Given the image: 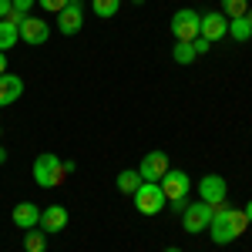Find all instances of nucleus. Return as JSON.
<instances>
[{
	"mask_svg": "<svg viewBox=\"0 0 252 252\" xmlns=\"http://www.w3.org/2000/svg\"><path fill=\"white\" fill-rule=\"evenodd\" d=\"M249 229V219L242 209H229V205H215L212 222H209V235H212L215 246H229L239 235H246Z\"/></svg>",
	"mask_w": 252,
	"mask_h": 252,
	"instance_id": "f257e3e1",
	"label": "nucleus"
},
{
	"mask_svg": "<svg viewBox=\"0 0 252 252\" xmlns=\"http://www.w3.org/2000/svg\"><path fill=\"white\" fill-rule=\"evenodd\" d=\"M71 172H74V161H64L61 155H51V152L37 155L34 158V168H31V175H34V182H37L40 189H58V185H64Z\"/></svg>",
	"mask_w": 252,
	"mask_h": 252,
	"instance_id": "f03ea898",
	"label": "nucleus"
},
{
	"mask_svg": "<svg viewBox=\"0 0 252 252\" xmlns=\"http://www.w3.org/2000/svg\"><path fill=\"white\" fill-rule=\"evenodd\" d=\"M168 202H165V192H161V185L158 182H141L135 192V209L141 215H158L165 209Z\"/></svg>",
	"mask_w": 252,
	"mask_h": 252,
	"instance_id": "7ed1b4c3",
	"label": "nucleus"
},
{
	"mask_svg": "<svg viewBox=\"0 0 252 252\" xmlns=\"http://www.w3.org/2000/svg\"><path fill=\"white\" fill-rule=\"evenodd\" d=\"M198 27H202V14H195L192 7H182V10H175V14H172V34H175V40L192 44V40L198 37Z\"/></svg>",
	"mask_w": 252,
	"mask_h": 252,
	"instance_id": "20e7f679",
	"label": "nucleus"
},
{
	"mask_svg": "<svg viewBox=\"0 0 252 252\" xmlns=\"http://www.w3.org/2000/svg\"><path fill=\"white\" fill-rule=\"evenodd\" d=\"M158 185H161V192H165V202L172 205V202H185V198H189V185H192V182H189V175H185V172L168 168V172L161 175Z\"/></svg>",
	"mask_w": 252,
	"mask_h": 252,
	"instance_id": "39448f33",
	"label": "nucleus"
},
{
	"mask_svg": "<svg viewBox=\"0 0 252 252\" xmlns=\"http://www.w3.org/2000/svg\"><path fill=\"white\" fill-rule=\"evenodd\" d=\"M212 205H205V202H189V209L182 212V225H185V232L189 235H198L209 229V222H212Z\"/></svg>",
	"mask_w": 252,
	"mask_h": 252,
	"instance_id": "423d86ee",
	"label": "nucleus"
},
{
	"mask_svg": "<svg viewBox=\"0 0 252 252\" xmlns=\"http://www.w3.org/2000/svg\"><path fill=\"white\" fill-rule=\"evenodd\" d=\"M198 37H205L209 44H219L222 37H229V17H225L222 10L202 14V27H198Z\"/></svg>",
	"mask_w": 252,
	"mask_h": 252,
	"instance_id": "0eeeda50",
	"label": "nucleus"
},
{
	"mask_svg": "<svg viewBox=\"0 0 252 252\" xmlns=\"http://www.w3.org/2000/svg\"><path fill=\"white\" fill-rule=\"evenodd\" d=\"M17 31H20V40L27 44V47H40L44 40L51 37V27H47V20H40V17H27L17 24Z\"/></svg>",
	"mask_w": 252,
	"mask_h": 252,
	"instance_id": "6e6552de",
	"label": "nucleus"
},
{
	"mask_svg": "<svg viewBox=\"0 0 252 252\" xmlns=\"http://www.w3.org/2000/svg\"><path fill=\"white\" fill-rule=\"evenodd\" d=\"M198 195H202V202L205 205H225V195H229V185H225V178L222 175H205L202 182H198Z\"/></svg>",
	"mask_w": 252,
	"mask_h": 252,
	"instance_id": "1a4fd4ad",
	"label": "nucleus"
},
{
	"mask_svg": "<svg viewBox=\"0 0 252 252\" xmlns=\"http://www.w3.org/2000/svg\"><path fill=\"white\" fill-rule=\"evenodd\" d=\"M172 165H168V155L165 152H148V155L141 158V165H138V175L145 178V182H161V175L168 172Z\"/></svg>",
	"mask_w": 252,
	"mask_h": 252,
	"instance_id": "9d476101",
	"label": "nucleus"
},
{
	"mask_svg": "<svg viewBox=\"0 0 252 252\" xmlns=\"http://www.w3.org/2000/svg\"><path fill=\"white\" fill-rule=\"evenodd\" d=\"M67 222H71V215H67V209L64 205H47V209H40V229L47 235H58L61 229H67Z\"/></svg>",
	"mask_w": 252,
	"mask_h": 252,
	"instance_id": "9b49d317",
	"label": "nucleus"
},
{
	"mask_svg": "<svg viewBox=\"0 0 252 252\" xmlns=\"http://www.w3.org/2000/svg\"><path fill=\"white\" fill-rule=\"evenodd\" d=\"M54 17H58V31L64 34V37H71V34H78L81 24H84V10H81V3L71 0V3H67L61 14H54Z\"/></svg>",
	"mask_w": 252,
	"mask_h": 252,
	"instance_id": "f8f14e48",
	"label": "nucleus"
},
{
	"mask_svg": "<svg viewBox=\"0 0 252 252\" xmlns=\"http://www.w3.org/2000/svg\"><path fill=\"white\" fill-rule=\"evenodd\" d=\"M10 219H14V225H17L20 232H27V229H37L40 209L34 205V202H17V205H14V212H10Z\"/></svg>",
	"mask_w": 252,
	"mask_h": 252,
	"instance_id": "ddd939ff",
	"label": "nucleus"
},
{
	"mask_svg": "<svg viewBox=\"0 0 252 252\" xmlns=\"http://www.w3.org/2000/svg\"><path fill=\"white\" fill-rule=\"evenodd\" d=\"M20 94H24V81L17 74H0V108L14 104Z\"/></svg>",
	"mask_w": 252,
	"mask_h": 252,
	"instance_id": "4468645a",
	"label": "nucleus"
},
{
	"mask_svg": "<svg viewBox=\"0 0 252 252\" xmlns=\"http://www.w3.org/2000/svg\"><path fill=\"white\" fill-rule=\"evenodd\" d=\"M115 182H118V192H121V195H135V192H138V185H141L145 178H141L135 168H125V172H118Z\"/></svg>",
	"mask_w": 252,
	"mask_h": 252,
	"instance_id": "2eb2a0df",
	"label": "nucleus"
},
{
	"mask_svg": "<svg viewBox=\"0 0 252 252\" xmlns=\"http://www.w3.org/2000/svg\"><path fill=\"white\" fill-rule=\"evenodd\" d=\"M24 252H47V232L40 225L24 232Z\"/></svg>",
	"mask_w": 252,
	"mask_h": 252,
	"instance_id": "dca6fc26",
	"label": "nucleus"
},
{
	"mask_svg": "<svg viewBox=\"0 0 252 252\" xmlns=\"http://www.w3.org/2000/svg\"><path fill=\"white\" fill-rule=\"evenodd\" d=\"M20 40V31H17V24L14 20H0V51L7 54L14 44Z\"/></svg>",
	"mask_w": 252,
	"mask_h": 252,
	"instance_id": "f3484780",
	"label": "nucleus"
},
{
	"mask_svg": "<svg viewBox=\"0 0 252 252\" xmlns=\"http://www.w3.org/2000/svg\"><path fill=\"white\" fill-rule=\"evenodd\" d=\"M229 37H232V40H239V44H246V40L252 37L249 20H246V17H235V20H229Z\"/></svg>",
	"mask_w": 252,
	"mask_h": 252,
	"instance_id": "a211bd4d",
	"label": "nucleus"
},
{
	"mask_svg": "<svg viewBox=\"0 0 252 252\" xmlns=\"http://www.w3.org/2000/svg\"><path fill=\"white\" fill-rule=\"evenodd\" d=\"M118 7H121V0H91V10L101 20H111L118 14Z\"/></svg>",
	"mask_w": 252,
	"mask_h": 252,
	"instance_id": "6ab92c4d",
	"label": "nucleus"
},
{
	"mask_svg": "<svg viewBox=\"0 0 252 252\" xmlns=\"http://www.w3.org/2000/svg\"><path fill=\"white\" fill-rule=\"evenodd\" d=\"M172 58H175V64H192V61L198 58V54H195V47H192V44H182V40H175Z\"/></svg>",
	"mask_w": 252,
	"mask_h": 252,
	"instance_id": "aec40b11",
	"label": "nucleus"
},
{
	"mask_svg": "<svg viewBox=\"0 0 252 252\" xmlns=\"http://www.w3.org/2000/svg\"><path fill=\"white\" fill-rule=\"evenodd\" d=\"M246 10H249V0H222V14L229 20L246 17Z\"/></svg>",
	"mask_w": 252,
	"mask_h": 252,
	"instance_id": "412c9836",
	"label": "nucleus"
},
{
	"mask_svg": "<svg viewBox=\"0 0 252 252\" xmlns=\"http://www.w3.org/2000/svg\"><path fill=\"white\" fill-rule=\"evenodd\" d=\"M10 3H14V14H10L7 20H14V24H20V20H24L27 14H31V7H34L37 0H10Z\"/></svg>",
	"mask_w": 252,
	"mask_h": 252,
	"instance_id": "4be33fe9",
	"label": "nucleus"
},
{
	"mask_svg": "<svg viewBox=\"0 0 252 252\" xmlns=\"http://www.w3.org/2000/svg\"><path fill=\"white\" fill-rule=\"evenodd\" d=\"M37 3L44 7V10H47V14H61V10L71 3V0H37Z\"/></svg>",
	"mask_w": 252,
	"mask_h": 252,
	"instance_id": "5701e85b",
	"label": "nucleus"
},
{
	"mask_svg": "<svg viewBox=\"0 0 252 252\" xmlns=\"http://www.w3.org/2000/svg\"><path fill=\"white\" fill-rule=\"evenodd\" d=\"M192 47H195V54H209V51H212V44H209L205 37H195V40H192Z\"/></svg>",
	"mask_w": 252,
	"mask_h": 252,
	"instance_id": "b1692460",
	"label": "nucleus"
},
{
	"mask_svg": "<svg viewBox=\"0 0 252 252\" xmlns=\"http://www.w3.org/2000/svg\"><path fill=\"white\" fill-rule=\"evenodd\" d=\"M10 14H14V3L10 0H0V20H7Z\"/></svg>",
	"mask_w": 252,
	"mask_h": 252,
	"instance_id": "393cba45",
	"label": "nucleus"
},
{
	"mask_svg": "<svg viewBox=\"0 0 252 252\" xmlns=\"http://www.w3.org/2000/svg\"><path fill=\"white\" fill-rule=\"evenodd\" d=\"M0 74H7V54L0 51Z\"/></svg>",
	"mask_w": 252,
	"mask_h": 252,
	"instance_id": "a878e982",
	"label": "nucleus"
},
{
	"mask_svg": "<svg viewBox=\"0 0 252 252\" xmlns=\"http://www.w3.org/2000/svg\"><path fill=\"white\" fill-rule=\"evenodd\" d=\"M242 212H246V219H249V225H252V198L246 202V209H242Z\"/></svg>",
	"mask_w": 252,
	"mask_h": 252,
	"instance_id": "bb28decb",
	"label": "nucleus"
},
{
	"mask_svg": "<svg viewBox=\"0 0 252 252\" xmlns=\"http://www.w3.org/2000/svg\"><path fill=\"white\" fill-rule=\"evenodd\" d=\"M3 161H7V152H3V145H0V165H3Z\"/></svg>",
	"mask_w": 252,
	"mask_h": 252,
	"instance_id": "cd10ccee",
	"label": "nucleus"
},
{
	"mask_svg": "<svg viewBox=\"0 0 252 252\" xmlns=\"http://www.w3.org/2000/svg\"><path fill=\"white\" fill-rule=\"evenodd\" d=\"M246 20H249V27H252V7H249V10H246Z\"/></svg>",
	"mask_w": 252,
	"mask_h": 252,
	"instance_id": "c85d7f7f",
	"label": "nucleus"
},
{
	"mask_svg": "<svg viewBox=\"0 0 252 252\" xmlns=\"http://www.w3.org/2000/svg\"><path fill=\"white\" fill-rule=\"evenodd\" d=\"M165 252H182V249H178V246H168V249H165Z\"/></svg>",
	"mask_w": 252,
	"mask_h": 252,
	"instance_id": "c756f323",
	"label": "nucleus"
},
{
	"mask_svg": "<svg viewBox=\"0 0 252 252\" xmlns=\"http://www.w3.org/2000/svg\"><path fill=\"white\" fill-rule=\"evenodd\" d=\"M74 3H84V0H74Z\"/></svg>",
	"mask_w": 252,
	"mask_h": 252,
	"instance_id": "7c9ffc66",
	"label": "nucleus"
},
{
	"mask_svg": "<svg viewBox=\"0 0 252 252\" xmlns=\"http://www.w3.org/2000/svg\"><path fill=\"white\" fill-rule=\"evenodd\" d=\"M135 3H141V0H135Z\"/></svg>",
	"mask_w": 252,
	"mask_h": 252,
	"instance_id": "2f4dec72",
	"label": "nucleus"
},
{
	"mask_svg": "<svg viewBox=\"0 0 252 252\" xmlns=\"http://www.w3.org/2000/svg\"><path fill=\"white\" fill-rule=\"evenodd\" d=\"M0 131H3V128H0Z\"/></svg>",
	"mask_w": 252,
	"mask_h": 252,
	"instance_id": "473e14b6",
	"label": "nucleus"
}]
</instances>
